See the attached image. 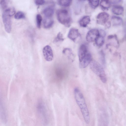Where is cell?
Returning a JSON list of instances; mask_svg holds the SVG:
<instances>
[{"mask_svg":"<svg viewBox=\"0 0 126 126\" xmlns=\"http://www.w3.org/2000/svg\"><path fill=\"white\" fill-rule=\"evenodd\" d=\"M108 116L105 112L100 114L98 121V126H108Z\"/></svg>","mask_w":126,"mask_h":126,"instance_id":"obj_10","label":"cell"},{"mask_svg":"<svg viewBox=\"0 0 126 126\" xmlns=\"http://www.w3.org/2000/svg\"><path fill=\"white\" fill-rule=\"evenodd\" d=\"M53 23V20L52 17H46L43 20V26L45 28H48L52 25Z\"/></svg>","mask_w":126,"mask_h":126,"instance_id":"obj_15","label":"cell"},{"mask_svg":"<svg viewBox=\"0 0 126 126\" xmlns=\"http://www.w3.org/2000/svg\"><path fill=\"white\" fill-rule=\"evenodd\" d=\"M90 67L92 70L99 77L103 83L106 82L107 79L105 72L99 63L95 60H92L90 63Z\"/></svg>","mask_w":126,"mask_h":126,"instance_id":"obj_2","label":"cell"},{"mask_svg":"<svg viewBox=\"0 0 126 126\" xmlns=\"http://www.w3.org/2000/svg\"><path fill=\"white\" fill-rule=\"evenodd\" d=\"M87 53V48L86 46L84 44L81 45L79 48L78 52L79 62L83 60Z\"/></svg>","mask_w":126,"mask_h":126,"instance_id":"obj_12","label":"cell"},{"mask_svg":"<svg viewBox=\"0 0 126 126\" xmlns=\"http://www.w3.org/2000/svg\"><path fill=\"white\" fill-rule=\"evenodd\" d=\"M100 60L102 64L103 65H105L106 64V61L104 54L101 52L100 54Z\"/></svg>","mask_w":126,"mask_h":126,"instance_id":"obj_28","label":"cell"},{"mask_svg":"<svg viewBox=\"0 0 126 126\" xmlns=\"http://www.w3.org/2000/svg\"><path fill=\"white\" fill-rule=\"evenodd\" d=\"M37 110L43 124L47 125L48 122V118L47 110L45 105L42 103H39L37 106Z\"/></svg>","mask_w":126,"mask_h":126,"instance_id":"obj_4","label":"cell"},{"mask_svg":"<svg viewBox=\"0 0 126 126\" xmlns=\"http://www.w3.org/2000/svg\"><path fill=\"white\" fill-rule=\"evenodd\" d=\"M100 32L99 35L96 38L95 42L96 45L100 47L102 46L104 42V37L106 33L104 31L101 30Z\"/></svg>","mask_w":126,"mask_h":126,"instance_id":"obj_13","label":"cell"},{"mask_svg":"<svg viewBox=\"0 0 126 126\" xmlns=\"http://www.w3.org/2000/svg\"><path fill=\"white\" fill-rule=\"evenodd\" d=\"M99 35V31L98 29H91L88 32L86 36V40L89 42L95 41L96 38Z\"/></svg>","mask_w":126,"mask_h":126,"instance_id":"obj_6","label":"cell"},{"mask_svg":"<svg viewBox=\"0 0 126 126\" xmlns=\"http://www.w3.org/2000/svg\"><path fill=\"white\" fill-rule=\"evenodd\" d=\"M56 14L58 20L60 23L67 27L70 26L71 22V19L67 10H58Z\"/></svg>","mask_w":126,"mask_h":126,"instance_id":"obj_3","label":"cell"},{"mask_svg":"<svg viewBox=\"0 0 126 126\" xmlns=\"http://www.w3.org/2000/svg\"><path fill=\"white\" fill-rule=\"evenodd\" d=\"M111 20L113 25L115 26L121 25L123 22L122 19L121 17L116 16H112Z\"/></svg>","mask_w":126,"mask_h":126,"instance_id":"obj_18","label":"cell"},{"mask_svg":"<svg viewBox=\"0 0 126 126\" xmlns=\"http://www.w3.org/2000/svg\"><path fill=\"white\" fill-rule=\"evenodd\" d=\"M124 8L122 6L119 5H115L112 8V12L117 15H122L124 12Z\"/></svg>","mask_w":126,"mask_h":126,"instance_id":"obj_17","label":"cell"},{"mask_svg":"<svg viewBox=\"0 0 126 126\" xmlns=\"http://www.w3.org/2000/svg\"><path fill=\"white\" fill-rule=\"evenodd\" d=\"M71 0H59L58 4L60 5L65 7L70 6L72 3Z\"/></svg>","mask_w":126,"mask_h":126,"instance_id":"obj_21","label":"cell"},{"mask_svg":"<svg viewBox=\"0 0 126 126\" xmlns=\"http://www.w3.org/2000/svg\"><path fill=\"white\" fill-rule=\"evenodd\" d=\"M111 3L109 0H101L100 4L101 6L104 9H108L110 7Z\"/></svg>","mask_w":126,"mask_h":126,"instance_id":"obj_20","label":"cell"},{"mask_svg":"<svg viewBox=\"0 0 126 126\" xmlns=\"http://www.w3.org/2000/svg\"><path fill=\"white\" fill-rule=\"evenodd\" d=\"M42 18L41 15L40 14H37L36 16V26L37 27L40 28L41 27Z\"/></svg>","mask_w":126,"mask_h":126,"instance_id":"obj_23","label":"cell"},{"mask_svg":"<svg viewBox=\"0 0 126 126\" xmlns=\"http://www.w3.org/2000/svg\"><path fill=\"white\" fill-rule=\"evenodd\" d=\"M43 52L44 58L47 61H50L52 60L53 57V51L50 46L47 45L44 47Z\"/></svg>","mask_w":126,"mask_h":126,"instance_id":"obj_7","label":"cell"},{"mask_svg":"<svg viewBox=\"0 0 126 126\" xmlns=\"http://www.w3.org/2000/svg\"><path fill=\"white\" fill-rule=\"evenodd\" d=\"M111 4H116L117 3H118L120 2L121 1V0H110V1Z\"/></svg>","mask_w":126,"mask_h":126,"instance_id":"obj_30","label":"cell"},{"mask_svg":"<svg viewBox=\"0 0 126 126\" xmlns=\"http://www.w3.org/2000/svg\"><path fill=\"white\" fill-rule=\"evenodd\" d=\"M90 21L89 16H85L83 17L79 21V23L80 26L83 27H86Z\"/></svg>","mask_w":126,"mask_h":126,"instance_id":"obj_16","label":"cell"},{"mask_svg":"<svg viewBox=\"0 0 126 126\" xmlns=\"http://www.w3.org/2000/svg\"><path fill=\"white\" fill-rule=\"evenodd\" d=\"M2 18L4 29L8 33H10L11 30V19L10 16L6 11H3Z\"/></svg>","mask_w":126,"mask_h":126,"instance_id":"obj_5","label":"cell"},{"mask_svg":"<svg viewBox=\"0 0 126 126\" xmlns=\"http://www.w3.org/2000/svg\"><path fill=\"white\" fill-rule=\"evenodd\" d=\"M54 9L52 6H47L44 8L43 11L46 17H51L53 14Z\"/></svg>","mask_w":126,"mask_h":126,"instance_id":"obj_14","label":"cell"},{"mask_svg":"<svg viewBox=\"0 0 126 126\" xmlns=\"http://www.w3.org/2000/svg\"><path fill=\"white\" fill-rule=\"evenodd\" d=\"M99 0H89V3L91 7L94 9L98 6L99 3Z\"/></svg>","mask_w":126,"mask_h":126,"instance_id":"obj_22","label":"cell"},{"mask_svg":"<svg viewBox=\"0 0 126 126\" xmlns=\"http://www.w3.org/2000/svg\"><path fill=\"white\" fill-rule=\"evenodd\" d=\"M80 36L78 29L74 28L70 29L68 34V37L74 42L76 41Z\"/></svg>","mask_w":126,"mask_h":126,"instance_id":"obj_11","label":"cell"},{"mask_svg":"<svg viewBox=\"0 0 126 126\" xmlns=\"http://www.w3.org/2000/svg\"><path fill=\"white\" fill-rule=\"evenodd\" d=\"M35 4L37 5H42L45 3V1L44 0H34Z\"/></svg>","mask_w":126,"mask_h":126,"instance_id":"obj_29","label":"cell"},{"mask_svg":"<svg viewBox=\"0 0 126 126\" xmlns=\"http://www.w3.org/2000/svg\"><path fill=\"white\" fill-rule=\"evenodd\" d=\"M76 102L79 107L85 123L89 124L90 121L89 113L84 96L79 89L76 87L74 90Z\"/></svg>","mask_w":126,"mask_h":126,"instance_id":"obj_1","label":"cell"},{"mask_svg":"<svg viewBox=\"0 0 126 126\" xmlns=\"http://www.w3.org/2000/svg\"><path fill=\"white\" fill-rule=\"evenodd\" d=\"M8 4V1L1 0L0 1V5L3 11L7 9Z\"/></svg>","mask_w":126,"mask_h":126,"instance_id":"obj_24","label":"cell"},{"mask_svg":"<svg viewBox=\"0 0 126 126\" xmlns=\"http://www.w3.org/2000/svg\"><path fill=\"white\" fill-rule=\"evenodd\" d=\"M92 60V56L91 54L88 53L83 60L79 62V67L81 68H86L90 63Z\"/></svg>","mask_w":126,"mask_h":126,"instance_id":"obj_9","label":"cell"},{"mask_svg":"<svg viewBox=\"0 0 126 126\" xmlns=\"http://www.w3.org/2000/svg\"><path fill=\"white\" fill-rule=\"evenodd\" d=\"M64 40L62 34L60 32H59L57 35L56 37L53 40V42L56 43L58 42L63 41Z\"/></svg>","mask_w":126,"mask_h":126,"instance_id":"obj_26","label":"cell"},{"mask_svg":"<svg viewBox=\"0 0 126 126\" xmlns=\"http://www.w3.org/2000/svg\"><path fill=\"white\" fill-rule=\"evenodd\" d=\"M25 16L24 14L21 11H18L16 13L14 16L15 19H17L24 18Z\"/></svg>","mask_w":126,"mask_h":126,"instance_id":"obj_25","label":"cell"},{"mask_svg":"<svg viewBox=\"0 0 126 126\" xmlns=\"http://www.w3.org/2000/svg\"><path fill=\"white\" fill-rule=\"evenodd\" d=\"M63 52L64 54L67 55L68 58L73 61L74 55L71 49L69 48H65L63 50Z\"/></svg>","mask_w":126,"mask_h":126,"instance_id":"obj_19","label":"cell"},{"mask_svg":"<svg viewBox=\"0 0 126 126\" xmlns=\"http://www.w3.org/2000/svg\"><path fill=\"white\" fill-rule=\"evenodd\" d=\"M109 14L105 12H102L98 14L96 18L97 23L101 25L106 24L109 19Z\"/></svg>","mask_w":126,"mask_h":126,"instance_id":"obj_8","label":"cell"},{"mask_svg":"<svg viewBox=\"0 0 126 126\" xmlns=\"http://www.w3.org/2000/svg\"><path fill=\"white\" fill-rule=\"evenodd\" d=\"M4 11L6 12L11 16H13L15 13L14 8L12 7L8 8Z\"/></svg>","mask_w":126,"mask_h":126,"instance_id":"obj_27","label":"cell"}]
</instances>
